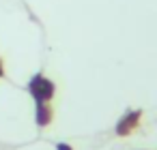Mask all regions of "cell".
<instances>
[{"label": "cell", "instance_id": "1", "mask_svg": "<svg viewBox=\"0 0 157 150\" xmlns=\"http://www.w3.org/2000/svg\"><path fill=\"white\" fill-rule=\"evenodd\" d=\"M28 92L35 99V103H52L56 97V84L43 73H35L28 82Z\"/></svg>", "mask_w": 157, "mask_h": 150}, {"label": "cell", "instance_id": "3", "mask_svg": "<svg viewBox=\"0 0 157 150\" xmlns=\"http://www.w3.org/2000/svg\"><path fill=\"white\" fill-rule=\"evenodd\" d=\"M54 120V107L50 103H37V109H35V122L39 129H45L50 126Z\"/></svg>", "mask_w": 157, "mask_h": 150}, {"label": "cell", "instance_id": "2", "mask_svg": "<svg viewBox=\"0 0 157 150\" xmlns=\"http://www.w3.org/2000/svg\"><path fill=\"white\" fill-rule=\"evenodd\" d=\"M140 120H142V109H129V112L123 114L121 120L116 122L114 133H116L118 137H127V135H131V133L140 126Z\"/></svg>", "mask_w": 157, "mask_h": 150}, {"label": "cell", "instance_id": "4", "mask_svg": "<svg viewBox=\"0 0 157 150\" xmlns=\"http://www.w3.org/2000/svg\"><path fill=\"white\" fill-rule=\"evenodd\" d=\"M56 150H73V146H69V144L60 141V144H56Z\"/></svg>", "mask_w": 157, "mask_h": 150}, {"label": "cell", "instance_id": "5", "mask_svg": "<svg viewBox=\"0 0 157 150\" xmlns=\"http://www.w3.org/2000/svg\"><path fill=\"white\" fill-rule=\"evenodd\" d=\"M0 77H5V62H2V58H0Z\"/></svg>", "mask_w": 157, "mask_h": 150}]
</instances>
